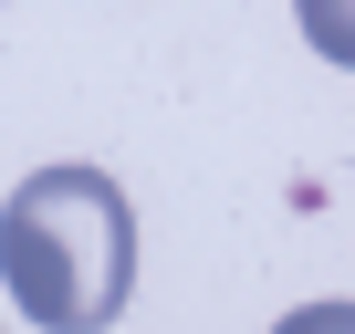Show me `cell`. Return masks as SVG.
I'll use <instances>...</instances> for the list:
<instances>
[{"mask_svg": "<svg viewBox=\"0 0 355 334\" xmlns=\"http://www.w3.org/2000/svg\"><path fill=\"white\" fill-rule=\"evenodd\" d=\"M0 292L42 334H105L136 292V209L105 167H42L0 199Z\"/></svg>", "mask_w": 355, "mask_h": 334, "instance_id": "cell-1", "label": "cell"}, {"mask_svg": "<svg viewBox=\"0 0 355 334\" xmlns=\"http://www.w3.org/2000/svg\"><path fill=\"white\" fill-rule=\"evenodd\" d=\"M293 21H303V42H313L324 63L355 73V0H293Z\"/></svg>", "mask_w": 355, "mask_h": 334, "instance_id": "cell-2", "label": "cell"}, {"mask_svg": "<svg viewBox=\"0 0 355 334\" xmlns=\"http://www.w3.org/2000/svg\"><path fill=\"white\" fill-rule=\"evenodd\" d=\"M272 334H355V303H303V313H282Z\"/></svg>", "mask_w": 355, "mask_h": 334, "instance_id": "cell-3", "label": "cell"}]
</instances>
